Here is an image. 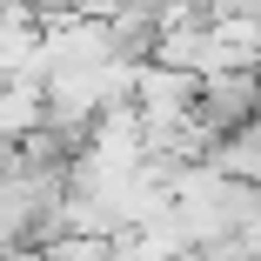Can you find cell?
<instances>
[{
    "instance_id": "obj_2",
    "label": "cell",
    "mask_w": 261,
    "mask_h": 261,
    "mask_svg": "<svg viewBox=\"0 0 261 261\" xmlns=\"http://www.w3.org/2000/svg\"><path fill=\"white\" fill-rule=\"evenodd\" d=\"M114 7H134V14H154V7H168V0H114Z\"/></svg>"
},
{
    "instance_id": "obj_1",
    "label": "cell",
    "mask_w": 261,
    "mask_h": 261,
    "mask_svg": "<svg viewBox=\"0 0 261 261\" xmlns=\"http://www.w3.org/2000/svg\"><path fill=\"white\" fill-rule=\"evenodd\" d=\"M0 261H47V248H7Z\"/></svg>"
}]
</instances>
